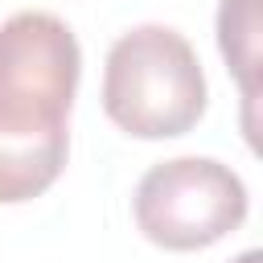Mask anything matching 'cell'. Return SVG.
<instances>
[{
    "instance_id": "obj_4",
    "label": "cell",
    "mask_w": 263,
    "mask_h": 263,
    "mask_svg": "<svg viewBox=\"0 0 263 263\" xmlns=\"http://www.w3.org/2000/svg\"><path fill=\"white\" fill-rule=\"evenodd\" d=\"M218 49L247 103V140L255 144V103H259V0L218 4Z\"/></svg>"
},
{
    "instance_id": "obj_1",
    "label": "cell",
    "mask_w": 263,
    "mask_h": 263,
    "mask_svg": "<svg viewBox=\"0 0 263 263\" xmlns=\"http://www.w3.org/2000/svg\"><path fill=\"white\" fill-rule=\"evenodd\" d=\"M82 78L74 29L41 8L0 25V205L41 197L70 156V107Z\"/></svg>"
},
{
    "instance_id": "obj_3",
    "label": "cell",
    "mask_w": 263,
    "mask_h": 263,
    "mask_svg": "<svg viewBox=\"0 0 263 263\" xmlns=\"http://www.w3.org/2000/svg\"><path fill=\"white\" fill-rule=\"evenodd\" d=\"M140 234L160 251H205L247 218L242 177L214 156H177L152 164L132 197Z\"/></svg>"
},
{
    "instance_id": "obj_5",
    "label": "cell",
    "mask_w": 263,
    "mask_h": 263,
    "mask_svg": "<svg viewBox=\"0 0 263 263\" xmlns=\"http://www.w3.org/2000/svg\"><path fill=\"white\" fill-rule=\"evenodd\" d=\"M230 263H263V259H259V251H242V255L230 259Z\"/></svg>"
},
{
    "instance_id": "obj_2",
    "label": "cell",
    "mask_w": 263,
    "mask_h": 263,
    "mask_svg": "<svg viewBox=\"0 0 263 263\" xmlns=\"http://www.w3.org/2000/svg\"><path fill=\"white\" fill-rule=\"evenodd\" d=\"M205 74L197 49L173 25H136L107 49L103 111L136 140H173L205 115Z\"/></svg>"
}]
</instances>
